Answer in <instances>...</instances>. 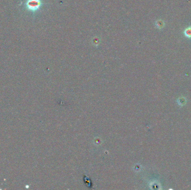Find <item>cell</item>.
<instances>
[{
    "mask_svg": "<svg viewBox=\"0 0 191 190\" xmlns=\"http://www.w3.org/2000/svg\"><path fill=\"white\" fill-rule=\"evenodd\" d=\"M164 25V23L161 20H158L157 22H156V26L158 27V28H163Z\"/></svg>",
    "mask_w": 191,
    "mask_h": 190,
    "instance_id": "3957f363",
    "label": "cell"
},
{
    "mask_svg": "<svg viewBox=\"0 0 191 190\" xmlns=\"http://www.w3.org/2000/svg\"><path fill=\"white\" fill-rule=\"evenodd\" d=\"M29 8L32 10H36L41 6L40 0H30L28 3Z\"/></svg>",
    "mask_w": 191,
    "mask_h": 190,
    "instance_id": "6da1fadb",
    "label": "cell"
},
{
    "mask_svg": "<svg viewBox=\"0 0 191 190\" xmlns=\"http://www.w3.org/2000/svg\"><path fill=\"white\" fill-rule=\"evenodd\" d=\"M184 34L187 38H191V27H188L184 31Z\"/></svg>",
    "mask_w": 191,
    "mask_h": 190,
    "instance_id": "7a4b0ae2",
    "label": "cell"
}]
</instances>
